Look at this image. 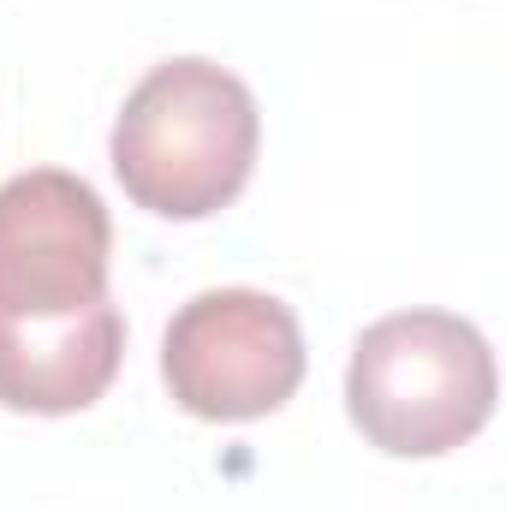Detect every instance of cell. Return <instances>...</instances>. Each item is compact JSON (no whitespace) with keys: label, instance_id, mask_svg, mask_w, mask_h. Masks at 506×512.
<instances>
[{"label":"cell","instance_id":"obj_1","mask_svg":"<svg viewBox=\"0 0 506 512\" xmlns=\"http://www.w3.org/2000/svg\"><path fill=\"white\" fill-rule=\"evenodd\" d=\"M262 114L239 72L203 54L161 60L126 96L108 161L137 209L161 221H209L256 173Z\"/></svg>","mask_w":506,"mask_h":512},{"label":"cell","instance_id":"obj_5","mask_svg":"<svg viewBox=\"0 0 506 512\" xmlns=\"http://www.w3.org/2000/svg\"><path fill=\"white\" fill-rule=\"evenodd\" d=\"M126 358V316L108 304L60 322H0V405L30 417H72L96 405Z\"/></svg>","mask_w":506,"mask_h":512},{"label":"cell","instance_id":"obj_4","mask_svg":"<svg viewBox=\"0 0 506 512\" xmlns=\"http://www.w3.org/2000/svg\"><path fill=\"white\" fill-rule=\"evenodd\" d=\"M114 221L90 179L30 167L0 185V322H60L108 304Z\"/></svg>","mask_w":506,"mask_h":512},{"label":"cell","instance_id":"obj_3","mask_svg":"<svg viewBox=\"0 0 506 512\" xmlns=\"http://www.w3.org/2000/svg\"><path fill=\"white\" fill-rule=\"evenodd\" d=\"M304 328L292 304L256 286H209L185 298L161 334V382L203 423H251L304 382Z\"/></svg>","mask_w":506,"mask_h":512},{"label":"cell","instance_id":"obj_2","mask_svg":"<svg viewBox=\"0 0 506 512\" xmlns=\"http://www.w3.org/2000/svg\"><path fill=\"white\" fill-rule=\"evenodd\" d=\"M495 352L453 310H393L352 340L346 411L393 459H441L495 417Z\"/></svg>","mask_w":506,"mask_h":512}]
</instances>
